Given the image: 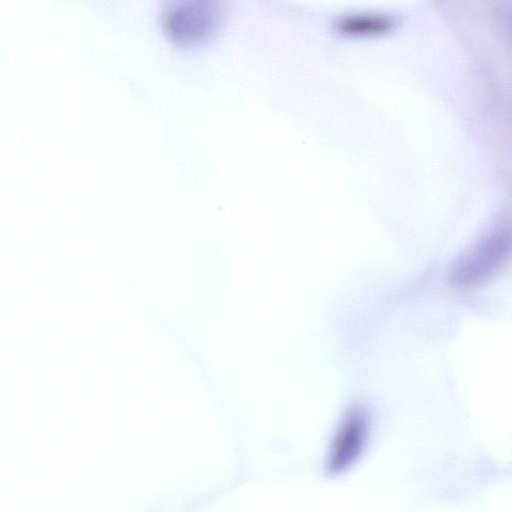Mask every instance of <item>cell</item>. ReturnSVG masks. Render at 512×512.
<instances>
[{
    "label": "cell",
    "mask_w": 512,
    "mask_h": 512,
    "mask_svg": "<svg viewBox=\"0 0 512 512\" xmlns=\"http://www.w3.org/2000/svg\"><path fill=\"white\" fill-rule=\"evenodd\" d=\"M369 434V417L365 409L354 406L343 416L331 442L327 469L339 474L352 466L363 453Z\"/></svg>",
    "instance_id": "3957f363"
},
{
    "label": "cell",
    "mask_w": 512,
    "mask_h": 512,
    "mask_svg": "<svg viewBox=\"0 0 512 512\" xmlns=\"http://www.w3.org/2000/svg\"><path fill=\"white\" fill-rule=\"evenodd\" d=\"M512 255V230L489 234L454 264L451 281L460 287L479 284L493 275Z\"/></svg>",
    "instance_id": "7a4b0ae2"
},
{
    "label": "cell",
    "mask_w": 512,
    "mask_h": 512,
    "mask_svg": "<svg viewBox=\"0 0 512 512\" xmlns=\"http://www.w3.org/2000/svg\"><path fill=\"white\" fill-rule=\"evenodd\" d=\"M337 25L339 32L352 36L379 35L392 29L394 21L380 14H354L341 18Z\"/></svg>",
    "instance_id": "277c9868"
},
{
    "label": "cell",
    "mask_w": 512,
    "mask_h": 512,
    "mask_svg": "<svg viewBox=\"0 0 512 512\" xmlns=\"http://www.w3.org/2000/svg\"><path fill=\"white\" fill-rule=\"evenodd\" d=\"M219 17L218 0H171L163 9L161 23L170 41L190 46L206 40Z\"/></svg>",
    "instance_id": "6da1fadb"
}]
</instances>
